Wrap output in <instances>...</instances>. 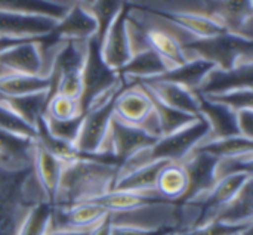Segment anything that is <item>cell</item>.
Returning <instances> with one entry per match:
<instances>
[{
    "label": "cell",
    "instance_id": "cell-20",
    "mask_svg": "<svg viewBox=\"0 0 253 235\" xmlns=\"http://www.w3.org/2000/svg\"><path fill=\"white\" fill-rule=\"evenodd\" d=\"M64 166H65V163L62 160L52 156L37 141H34L33 167H34L36 178H37V181H39V184H40V187L46 196V200L50 206H52V201L55 198Z\"/></svg>",
    "mask_w": 253,
    "mask_h": 235
},
{
    "label": "cell",
    "instance_id": "cell-22",
    "mask_svg": "<svg viewBox=\"0 0 253 235\" xmlns=\"http://www.w3.org/2000/svg\"><path fill=\"white\" fill-rule=\"evenodd\" d=\"M196 95L199 101V116L208 123L211 129L209 138H227L239 135L234 111L224 105L211 102L199 92H196Z\"/></svg>",
    "mask_w": 253,
    "mask_h": 235
},
{
    "label": "cell",
    "instance_id": "cell-11",
    "mask_svg": "<svg viewBox=\"0 0 253 235\" xmlns=\"http://www.w3.org/2000/svg\"><path fill=\"white\" fill-rule=\"evenodd\" d=\"M130 6H126L119 12L116 19L108 27L102 41H101V56L104 62L111 68L119 71L132 56L127 31H126V19L129 15Z\"/></svg>",
    "mask_w": 253,
    "mask_h": 235
},
{
    "label": "cell",
    "instance_id": "cell-30",
    "mask_svg": "<svg viewBox=\"0 0 253 235\" xmlns=\"http://www.w3.org/2000/svg\"><path fill=\"white\" fill-rule=\"evenodd\" d=\"M68 4L55 0H0V12L49 16L59 21L68 10Z\"/></svg>",
    "mask_w": 253,
    "mask_h": 235
},
{
    "label": "cell",
    "instance_id": "cell-31",
    "mask_svg": "<svg viewBox=\"0 0 253 235\" xmlns=\"http://www.w3.org/2000/svg\"><path fill=\"white\" fill-rule=\"evenodd\" d=\"M49 77L13 74L0 78V96H22L49 90Z\"/></svg>",
    "mask_w": 253,
    "mask_h": 235
},
{
    "label": "cell",
    "instance_id": "cell-44",
    "mask_svg": "<svg viewBox=\"0 0 253 235\" xmlns=\"http://www.w3.org/2000/svg\"><path fill=\"white\" fill-rule=\"evenodd\" d=\"M111 230H113V224H111L110 215H107L99 224H96L89 231V235H111Z\"/></svg>",
    "mask_w": 253,
    "mask_h": 235
},
{
    "label": "cell",
    "instance_id": "cell-16",
    "mask_svg": "<svg viewBox=\"0 0 253 235\" xmlns=\"http://www.w3.org/2000/svg\"><path fill=\"white\" fill-rule=\"evenodd\" d=\"M253 84V62L242 64L230 70L213 68L203 80L200 95H219L240 89H252Z\"/></svg>",
    "mask_w": 253,
    "mask_h": 235
},
{
    "label": "cell",
    "instance_id": "cell-15",
    "mask_svg": "<svg viewBox=\"0 0 253 235\" xmlns=\"http://www.w3.org/2000/svg\"><path fill=\"white\" fill-rule=\"evenodd\" d=\"M108 212L92 201L79 203L68 209H53L50 218V230H74V231H89L96 224H99Z\"/></svg>",
    "mask_w": 253,
    "mask_h": 235
},
{
    "label": "cell",
    "instance_id": "cell-40",
    "mask_svg": "<svg viewBox=\"0 0 253 235\" xmlns=\"http://www.w3.org/2000/svg\"><path fill=\"white\" fill-rule=\"evenodd\" d=\"M80 114L82 113H80L77 99L67 98L62 95H53L47 101L43 116H47V117H52L56 120H68V118L77 117Z\"/></svg>",
    "mask_w": 253,
    "mask_h": 235
},
{
    "label": "cell",
    "instance_id": "cell-39",
    "mask_svg": "<svg viewBox=\"0 0 253 235\" xmlns=\"http://www.w3.org/2000/svg\"><path fill=\"white\" fill-rule=\"evenodd\" d=\"M205 98L209 99L211 102L224 105L234 113L246 108H253V89H240V90H233L219 95H208Z\"/></svg>",
    "mask_w": 253,
    "mask_h": 235
},
{
    "label": "cell",
    "instance_id": "cell-41",
    "mask_svg": "<svg viewBox=\"0 0 253 235\" xmlns=\"http://www.w3.org/2000/svg\"><path fill=\"white\" fill-rule=\"evenodd\" d=\"M252 227V224L249 225H230V224H224V222H218V221H212L208 224H203L200 227L182 231V233H175L172 235H234L246 228Z\"/></svg>",
    "mask_w": 253,
    "mask_h": 235
},
{
    "label": "cell",
    "instance_id": "cell-37",
    "mask_svg": "<svg viewBox=\"0 0 253 235\" xmlns=\"http://www.w3.org/2000/svg\"><path fill=\"white\" fill-rule=\"evenodd\" d=\"M43 121L46 124V129L49 130V133L64 142L73 144L77 139V135L80 132L82 127V121H83V114L68 118V120H56L47 116H43Z\"/></svg>",
    "mask_w": 253,
    "mask_h": 235
},
{
    "label": "cell",
    "instance_id": "cell-21",
    "mask_svg": "<svg viewBox=\"0 0 253 235\" xmlns=\"http://www.w3.org/2000/svg\"><path fill=\"white\" fill-rule=\"evenodd\" d=\"M150 10L156 13L157 16L182 28L184 31H187L196 39L212 37V36H218L227 31L219 22H216L215 19L200 12H170L169 13L163 10H154V9H150Z\"/></svg>",
    "mask_w": 253,
    "mask_h": 235
},
{
    "label": "cell",
    "instance_id": "cell-23",
    "mask_svg": "<svg viewBox=\"0 0 253 235\" xmlns=\"http://www.w3.org/2000/svg\"><path fill=\"white\" fill-rule=\"evenodd\" d=\"M169 70L168 64L153 50L147 49L130 56V59L117 71L122 80H130V83L156 78Z\"/></svg>",
    "mask_w": 253,
    "mask_h": 235
},
{
    "label": "cell",
    "instance_id": "cell-26",
    "mask_svg": "<svg viewBox=\"0 0 253 235\" xmlns=\"http://www.w3.org/2000/svg\"><path fill=\"white\" fill-rule=\"evenodd\" d=\"M249 153H253V139L243 138L240 135L227 138H208L191 151V154H206L213 158L236 157Z\"/></svg>",
    "mask_w": 253,
    "mask_h": 235
},
{
    "label": "cell",
    "instance_id": "cell-3",
    "mask_svg": "<svg viewBox=\"0 0 253 235\" xmlns=\"http://www.w3.org/2000/svg\"><path fill=\"white\" fill-rule=\"evenodd\" d=\"M209 135H211V129H209L208 123L202 117H199L196 121L190 123L188 126H185L170 135L159 138L153 147L142 150V151L136 153L135 156H132L130 158H127L119 167L116 181L120 176H123L138 167H142L148 163H153V161L181 163L191 154V151L199 144L206 141L209 138Z\"/></svg>",
    "mask_w": 253,
    "mask_h": 235
},
{
    "label": "cell",
    "instance_id": "cell-8",
    "mask_svg": "<svg viewBox=\"0 0 253 235\" xmlns=\"http://www.w3.org/2000/svg\"><path fill=\"white\" fill-rule=\"evenodd\" d=\"M157 139L159 138L151 136L144 129L127 124L113 116L107 139V151L111 153L120 161L122 166L136 153L153 147Z\"/></svg>",
    "mask_w": 253,
    "mask_h": 235
},
{
    "label": "cell",
    "instance_id": "cell-45",
    "mask_svg": "<svg viewBox=\"0 0 253 235\" xmlns=\"http://www.w3.org/2000/svg\"><path fill=\"white\" fill-rule=\"evenodd\" d=\"M71 1H73V3H80V4H84V6H86V4H89L92 0H71Z\"/></svg>",
    "mask_w": 253,
    "mask_h": 235
},
{
    "label": "cell",
    "instance_id": "cell-27",
    "mask_svg": "<svg viewBox=\"0 0 253 235\" xmlns=\"http://www.w3.org/2000/svg\"><path fill=\"white\" fill-rule=\"evenodd\" d=\"M188 188V176L182 163H168L156 181V191L166 200L179 203ZM181 204V203H179Z\"/></svg>",
    "mask_w": 253,
    "mask_h": 235
},
{
    "label": "cell",
    "instance_id": "cell-24",
    "mask_svg": "<svg viewBox=\"0 0 253 235\" xmlns=\"http://www.w3.org/2000/svg\"><path fill=\"white\" fill-rule=\"evenodd\" d=\"M215 68L212 62H208L200 58H193L184 62L182 65L173 67L168 70L165 74L156 77L157 80H165L170 83H176L191 92H197L206 78V76Z\"/></svg>",
    "mask_w": 253,
    "mask_h": 235
},
{
    "label": "cell",
    "instance_id": "cell-32",
    "mask_svg": "<svg viewBox=\"0 0 253 235\" xmlns=\"http://www.w3.org/2000/svg\"><path fill=\"white\" fill-rule=\"evenodd\" d=\"M142 84V83H141ZM144 86V84H142ZM150 99H151V104H153V110L156 113V117H157V121H159V126H160V132H162V136H166V135H170L185 126H188L190 123L196 121L200 116H190V114H185L182 111H178L175 108H170L168 105H165L163 102H160L150 90L147 86H144Z\"/></svg>",
    "mask_w": 253,
    "mask_h": 235
},
{
    "label": "cell",
    "instance_id": "cell-42",
    "mask_svg": "<svg viewBox=\"0 0 253 235\" xmlns=\"http://www.w3.org/2000/svg\"><path fill=\"white\" fill-rule=\"evenodd\" d=\"M175 233L176 231L170 228L148 230V228H136V227H113L111 230V235H172Z\"/></svg>",
    "mask_w": 253,
    "mask_h": 235
},
{
    "label": "cell",
    "instance_id": "cell-33",
    "mask_svg": "<svg viewBox=\"0 0 253 235\" xmlns=\"http://www.w3.org/2000/svg\"><path fill=\"white\" fill-rule=\"evenodd\" d=\"M36 139H27L13 133L0 130V157L9 161H33V148Z\"/></svg>",
    "mask_w": 253,
    "mask_h": 235
},
{
    "label": "cell",
    "instance_id": "cell-5",
    "mask_svg": "<svg viewBox=\"0 0 253 235\" xmlns=\"http://www.w3.org/2000/svg\"><path fill=\"white\" fill-rule=\"evenodd\" d=\"M182 50L188 59L200 58L221 70H230L253 61L252 39L228 31L212 37L194 39L182 46Z\"/></svg>",
    "mask_w": 253,
    "mask_h": 235
},
{
    "label": "cell",
    "instance_id": "cell-25",
    "mask_svg": "<svg viewBox=\"0 0 253 235\" xmlns=\"http://www.w3.org/2000/svg\"><path fill=\"white\" fill-rule=\"evenodd\" d=\"M253 218V179L249 181L242 191L225 206L215 212L212 221L230 225H249Z\"/></svg>",
    "mask_w": 253,
    "mask_h": 235
},
{
    "label": "cell",
    "instance_id": "cell-10",
    "mask_svg": "<svg viewBox=\"0 0 253 235\" xmlns=\"http://www.w3.org/2000/svg\"><path fill=\"white\" fill-rule=\"evenodd\" d=\"M44 37L30 39L0 53V78L13 74L44 77L43 61L39 47Z\"/></svg>",
    "mask_w": 253,
    "mask_h": 235
},
{
    "label": "cell",
    "instance_id": "cell-38",
    "mask_svg": "<svg viewBox=\"0 0 253 235\" xmlns=\"http://www.w3.org/2000/svg\"><path fill=\"white\" fill-rule=\"evenodd\" d=\"M0 130L13 133L16 136H21V138H27V139H36L37 138L36 127L25 123L22 118H19L13 111H10L1 102H0Z\"/></svg>",
    "mask_w": 253,
    "mask_h": 235
},
{
    "label": "cell",
    "instance_id": "cell-9",
    "mask_svg": "<svg viewBox=\"0 0 253 235\" xmlns=\"http://www.w3.org/2000/svg\"><path fill=\"white\" fill-rule=\"evenodd\" d=\"M209 18L219 22L228 33L252 39V0H206Z\"/></svg>",
    "mask_w": 253,
    "mask_h": 235
},
{
    "label": "cell",
    "instance_id": "cell-43",
    "mask_svg": "<svg viewBox=\"0 0 253 235\" xmlns=\"http://www.w3.org/2000/svg\"><path fill=\"white\" fill-rule=\"evenodd\" d=\"M236 123L239 135L253 139V108H246L236 113Z\"/></svg>",
    "mask_w": 253,
    "mask_h": 235
},
{
    "label": "cell",
    "instance_id": "cell-19",
    "mask_svg": "<svg viewBox=\"0 0 253 235\" xmlns=\"http://www.w3.org/2000/svg\"><path fill=\"white\" fill-rule=\"evenodd\" d=\"M135 83H142L144 86H147L148 90L165 105L190 116H196V117L199 116V101L196 92H191L176 83L157 80V78H150Z\"/></svg>",
    "mask_w": 253,
    "mask_h": 235
},
{
    "label": "cell",
    "instance_id": "cell-7",
    "mask_svg": "<svg viewBox=\"0 0 253 235\" xmlns=\"http://www.w3.org/2000/svg\"><path fill=\"white\" fill-rule=\"evenodd\" d=\"M126 86V84H125ZM116 92L108 101L101 105L90 108L83 114V121L77 139L74 141V148L83 154L108 153L107 139L110 132V123L114 114V99Z\"/></svg>",
    "mask_w": 253,
    "mask_h": 235
},
{
    "label": "cell",
    "instance_id": "cell-6",
    "mask_svg": "<svg viewBox=\"0 0 253 235\" xmlns=\"http://www.w3.org/2000/svg\"><path fill=\"white\" fill-rule=\"evenodd\" d=\"M113 116L127 124L144 129L154 138H162L151 99L141 83H130L119 90L114 99Z\"/></svg>",
    "mask_w": 253,
    "mask_h": 235
},
{
    "label": "cell",
    "instance_id": "cell-17",
    "mask_svg": "<svg viewBox=\"0 0 253 235\" xmlns=\"http://www.w3.org/2000/svg\"><path fill=\"white\" fill-rule=\"evenodd\" d=\"M138 9V7H136ZM139 10V9H138ZM141 12V10H139ZM142 18H136L142 27L145 28V34H147V41L150 49H153L170 68L182 65L184 62L188 61V58L185 56L181 43L166 30H163L162 27H159L157 24H154L153 21H150L144 12H141Z\"/></svg>",
    "mask_w": 253,
    "mask_h": 235
},
{
    "label": "cell",
    "instance_id": "cell-13",
    "mask_svg": "<svg viewBox=\"0 0 253 235\" xmlns=\"http://www.w3.org/2000/svg\"><path fill=\"white\" fill-rule=\"evenodd\" d=\"M56 19L40 15L0 12V36L12 39H40L49 36Z\"/></svg>",
    "mask_w": 253,
    "mask_h": 235
},
{
    "label": "cell",
    "instance_id": "cell-2",
    "mask_svg": "<svg viewBox=\"0 0 253 235\" xmlns=\"http://www.w3.org/2000/svg\"><path fill=\"white\" fill-rule=\"evenodd\" d=\"M119 167L89 160H76L64 166L52 201L53 209H68L111 191Z\"/></svg>",
    "mask_w": 253,
    "mask_h": 235
},
{
    "label": "cell",
    "instance_id": "cell-14",
    "mask_svg": "<svg viewBox=\"0 0 253 235\" xmlns=\"http://www.w3.org/2000/svg\"><path fill=\"white\" fill-rule=\"evenodd\" d=\"M185 167L188 176V188L181 198V204H188L200 200L206 196L215 185L213 167L216 158L206 154H190L185 160L181 161Z\"/></svg>",
    "mask_w": 253,
    "mask_h": 235
},
{
    "label": "cell",
    "instance_id": "cell-35",
    "mask_svg": "<svg viewBox=\"0 0 253 235\" xmlns=\"http://www.w3.org/2000/svg\"><path fill=\"white\" fill-rule=\"evenodd\" d=\"M52 206L47 201H42L30 209L16 235H46L50 230Z\"/></svg>",
    "mask_w": 253,
    "mask_h": 235
},
{
    "label": "cell",
    "instance_id": "cell-36",
    "mask_svg": "<svg viewBox=\"0 0 253 235\" xmlns=\"http://www.w3.org/2000/svg\"><path fill=\"white\" fill-rule=\"evenodd\" d=\"M240 173H251L253 175V153L236 156V157H225L216 158L213 167V179L215 182Z\"/></svg>",
    "mask_w": 253,
    "mask_h": 235
},
{
    "label": "cell",
    "instance_id": "cell-34",
    "mask_svg": "<svg viewBox=\"0 0 253 235\" xmlns=\"http://www.w3.org/2000/svg\"><path fill=\"white\" fill-rule=\"evenodd\" d=\"M126 0H92L89 4L84 6L96 21L98 30L95 37L99 43L102 41L111 22L116 19L119 12L126 6Z\"/></svg>",
    "mask_w": 253,
    "mask_h": 235
},
{
    "label": "cell",
    "instance_id": "cell-12",
    "mask_svg": "<svg viewBox=\"0 0 253 235\" xmlns=\"http://www.w3.org/2000/svg\"><path fill=\"white\" fill-rule=\"evenodd\" d=\"M96 21L84 4L73 3L56 22L50 37L59 41H87L96 36Z\"/></svg>",
    "mask_w": 253,
    "mask_h": 235
},
{
    "label": "cell",
    "instance_id": "cell-29",
    "mask_svg": "<svg viewBox=\"0 0 253 235\" xmlns=\"http://www.w3.org/2000/svg\"><path fill=\"white\" fill-rule=\"evenodd\" d=\"M172 161H153L120 176L111 190L117 191H151L156 190V181L165 164Z\"/></svg>",
    "mask_w": 253,
    "mask_h": 235
},
{
    "label": "cell",
    "instance_id": "cell-4",
    "mask_svg": "<svg viewBox=\"0 0 253 235\" xmlns=\"http://www.w3.org/2000/svg\"><path fill=\"white\" fill-rule=\"evenodd\" d=\"M125 86L116 70H111L101 56V43L96 37L86 41V55L82 67V93L79 98L80 113L104 104Z\"/></svg>",
    "mask_w": 253,
    "mask_h": 235
},
{
    "label": "cell",
    "instance_id": "cell-28",
    "mask_svg": "<svg viewBox=\"0 0 253 235\" xmlns=\"http://www.w3.org/2000/svg\"><path fill=\"white\" fill-rule=\"evenodd\" d=\"M0 102L13 111L30 126L36 127L39 118L44 114L47 104V92H39L22 96H0Z\"/></svg>",
    "mask_w": 253,
    "mask_h": 235
},
{
    "label": "cell",
    "instance_id": "cell-18",
    "mask_svg": "<svg viewBox=\"0 0 253 235\" xmlns=\"http://www.w3.org/2000/svg\"><path fill=\"white\" fill-rule=\"evenodd\" d=\"M102 206L108 213H126L145 206L166 203L169 200L163 198L156 190L151 191H117L111 190L93 200H89Z\"/></svg>",
    "mask_w": 253,
    "mask_h": 235
},
{
    "label": "cell",
    "instance_id": "cell-1",
    "mask_svg": "<svg viewBox=\"0 0 253 235\" xmlns=\"http://www.w3.org/2000/svg\"><path fill=\"white\" fill-rule=\"evenodd\" d=\"M42 201L47 200L33 161L16 163L0 157V235H16L25 215Z\"/></svg>",
    "mask_w": 253,
    "mask_h": 235
}]
</instances>
